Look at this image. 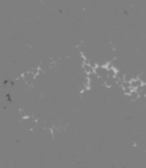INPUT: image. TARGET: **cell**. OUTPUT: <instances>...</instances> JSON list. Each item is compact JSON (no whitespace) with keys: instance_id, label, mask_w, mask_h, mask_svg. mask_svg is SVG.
Returning <instances> with one entry per match:
<instances>
[{"instance_id":"2","label":"cell","mask_w":146,"mask_h":168,"mask_svg":"<svg viewBox=\"0 0 146 168\" xmlns=\"http://www.w3.org/2000/svg\"><path fill=\"white\" fill-rule=\"evenodd\" d=\"M36 79V73L34 71H26L22 75V80L25 85L31 86Z\"/></svg>"},{"instance_id":"1","label":"cell","mask_w":146,"mask_h":168,"mask_svg":"<svg viewBox=\"0 0 146 168\" xmlns=\"http://www.w3.org/2000/svg\"><path fill=\"white\" fill-rule=\"evenodd\" d=\"M94 74L101 80H105L108 76H109V66H103V65H99V66L94 67Z\"/></svg>"},{"instance_id":"3","label":"cell","mask_w":146,"mask_h":168,"mask_svg":"<svg viewBox=\"0 0 146 168\" xmlns=\"http://www.w3.org/2000/svg\"><path fill=\"white\" fill-rule=\"evenodd\" d=\"M129 84H131V86H132V90H137L140 88V86L143 85L142 81L140 80V79H134V80L129 81Z\"/></svg>"}]
</instances>
